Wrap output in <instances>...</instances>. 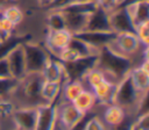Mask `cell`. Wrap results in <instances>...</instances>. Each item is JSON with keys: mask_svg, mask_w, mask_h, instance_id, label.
Returning <instances> with one entry per match:
<instances>
[{"mask_svg": "<svg viewBox=\"0 0 149 130\" xmlns=\"http://www.w3.org/2000/svg\"><path fill=\"white\" fill-rule=\"evenodd\" d=\"M71 103L83 114H87V113H91L93 107L97 104V101L92 91L84 89Z\"/></svg>", "mask_w": 149, "mask_h": 130, "instance_id": "44dd1931", "label": "cell"}, {"mask_svg": "<svg viewBox=\"0 0 149 130\" xmlns=\"http://www.w3.org/2000/svg\"><path fill=\"white\" fill-rule=\"evenodd\" d=\"M17 86H19V80H16L13 77L0 78V99L15 93Z\"/></svg>", "mask_w": 149, "mask_h": 130, "instance_id": "f1b7e54d", "label": "cell"}, {"mask_svg": "<svg viewBox=\"0 0 149 130\" xmlns=\"http://www.w3.org/2000/svg\"><path fill=\"white\" fill-rule=\"evenodd\" d=\"M17 0H0V10L5 9L10 5H16Z\"/></svg>", "mask_w": 149, "mask_h": 130, "instance_id": "74e56055", "label": "cell"}, {"mask_svg": "<svg viewBox=\"0 0 149 130\" xmlns=\"http://www.w3.org/2000/svg\"><path fill=\"white\" fill-rule=\"evenodd\" d=\"M121 1H122V0H121Z\"/></svg>", "mask_w": 149, "mask_h": 130, "instance_id": "7dc6e473", "label": "cell"}, {"mask_svg": "<svg viewBox=\"0 0 149 130\" xmlns=\"http://www.w3.org/2000/svg\"><path fill=\"white\" fill-rule=\"evenodd\" d=\"M129 130H139V129L135 127L134 122H132V123H130V125H129Z\"/></svg>", "mask_w": 149, "mask_h": 130, "instance_id": "60d3db41", "label": "cell"}, {"mask_svg": "<svg viewBox=\"0 0 149 130\" xmlns=\"http://www.w3.org/2000/svg\"><path fill=\"white\" fill-rule=\"evenodd\" d=\"M47 28L50 30H63L66 29V21L63 12L61 10H50L47 14L45 19Z\"/></svg>", "mask_w": 149, "mask_h": 130, "instance_id": "484cf974", "label": "cell"}, {"mask_svg": "<svg viewBox=\"0 0 149 130\" xmlns=\"http://www.w3.org/2000/svg\"><path fill=\"white\" fill-rule=\"evenodd\" d=\"M126 118V109L116 103H109L104 111V123L109 127H116L121 124Z\"/></svg>", "mask_w": 149, "mask_h": 130, "instance_id": "d6986e66", "label": "cell"}, {"mask_svg": "<svg viewBox=\"0 0 149 130\" xmlns=\"http://www.w3.org/2000/svg\"><path fill=\"white\" fill-rule=\"evenodd\" d=\"M95 1L99 7L106 9L108 12H112L121 3V0H95Z\"/></svg>", "mask_w": 149, "mask_h": 130, "instance_id": "d590c367", "label": "cell"}, {"mask_svg": "<svg viewBox=\"0 0 149 130\" xmlns=\"http://www.w3.org/2000/svg\"><path fill=\"white\" fill-rule=\"evenodd\" d=\"M55 130H58V129H57V128H56V129H55Z\"/></svg>", "mask_w": 149, "mask_h": 130, "instance_id": "f6af8a7d", "label": "cell"}, {"mask_svg": "<svg viewBox=\"0 0 149 130\" xmlns=\"http://www.w3.org/2000/svg\"><path fill=\"white\" fill-rule=\"evenodd\" d=\"M9 77H12V75H10L7 57H5V58L0 59V78H9Z\"/></svg>", "mask_w": 149, "mask_h": 130, "instance_id": "8d00e7d4", "label": "cell"}, {"mask_svg": "<svg viewBox=\"0 0 149 130\" xmlns=\"http://www.w3.org/2000/svg\"><path fill=\"white\" fill-rule=\"evenodd\" d=\"M129 125H130V123H125V121H123L121 124H119L114 128H115V130H129Z\"/></svg>", "mask_w": 149, "mask_h": 130, "instance_id": "f35d334b", "label": "cell"}, {"mask_svg": "<svg viewBox=\"0 0 149 130\" xmlns=\"http://www.w3.org/2000/svg\"><path fill=\"white\" fill-rule=\"evenodd\" d=\"M85 30H112L109 22V12L101 7H98L88 15Z\"/></svg>", "mask_w": 149, "mask_h": 130, "instance_id": "ac0fdd59", "label": "cell"}, {"mask_svg": "<svg viewBox=\"0 0 149 130\" xmlns=\"http://www.w3.org/2000/svg\"><path fill=\"white\" fill-rule=\"evenodd\" d=\"M88 114V113H87ZM71 102H64L57 107V124L63 130H72L85 116Z\"/></svg>", "mask_w": 149, "mask_h": 130, "instance_id": "8992f818", "label": "cell"}, {"mask_svg": "<svg viewBox=\"0 0 149 130\" xmlns=\"http://www.w3.org/2000/svg\"><path fill=\"white\" fill-rule=\"evenodd\" d=\"M111 29L115 32L132 31L135 32V26L123 6H118L115 9L109 12Z\"/></svg>", "mask_w": 149, "mask_h": 130, "instance_id": "4fadbf2b", "label": "cell"}, {"mask_svg": "<svg viewBox=\"0 0 149 130\" xmlns=\"http://www.w3.org/2000/svg\"><path fill=\"white\" fill-rule=\"evenodd\" d=\"M120 6H123L126 8L134 26L141 22L149 21V0H137Z\"/></svg>", "mask_w": 149, "mask_h": 130, "instance_id": "e0dca14e", "label": "cell"}, {"mask_svg": "<svg viewBox=\"0 0 149 130\" xmlns=\"http://www.w3.org/2000/svg\"><path fill=\"white\" fill-rule=\"evenodd\" d=\"M52 1H54V0H37L38 5H40L42 8H47V7H48Z\"/></svg>", "mask_w": 149, "mask_h": 130, "instance_id": "ab89813d", "label": "cell"}, {"mask_svg": "<svg viewBox=\"0 0 149 130\" xmlns=\"http://www.w3.org/2000/svg\"><path fill=\"white\" fill-rule=\"evenodd\" d=\"M2 14L14 27L19 26L23 20V13L17 5H10L6 7L5 9H2Z\"/></svg>", "mask_w": 149, "mask_h": 130, "instance_id": "4316f807", "label": "cell"}, {"mask_svg": "<svg viewBox=\"0 0 149 130\" xmlns=\"http://www.w3.org/2000/svg\"><path fill=\"white\" fill-rule=\"evenodd\" d=\"M68 46H70L71 49H73V50L79 55V57H86V56L98 55V52H99L98 49L93 48L92 45L87 44L86 42L81 41L80 38L76 37V36H73V35H72L71 41H70V43H69Z\"/></svg>", "mask_w": 149, "mask_h": 130, "instance_id": "d4e9b609", "label": "cell"}, {"mask_svg": "<svg viewBox=\"0 0 149 130\" xmlns=\"http://www.w3.org/2000/svg\"><path fill=\"white\" fill-rule=\"evenodd\" d=\"M149 62L144 60L141 65L132 67L129 71V75L136 89L141 94H147L149 89Z\"/></svg>", "mask_w": 149, "mask_h": 130, "instance_id": "2e32d148", "label": "cell"}, {"mask_svg": "<svg viewBox=\"0 0 149 130\" xmlns=\"http://www.w3.org/2000/svg\"><path fill=\"white\" fill-rule=\"evenodd\" d=\"M74 1H90V0H74Z\"/></svg>", "mask_w": 149, "mask_h": 130, "instance_id": "b9f144b4", "label": "cell"}, {"mask_svg": "<svg viewBox=\"0 0 149 130\" xmlns=\"http://www.w3.org/2000/svg\"><path fill=\"white\" fill-rule=\"evenodd\" d=\"M108 77L105 74V72L102 70H100L99 67H94L91 71L87 72V74L85 75L83 81H86L87 85L90 86L91 89H93L97 85H99L101 81H104L105 79H107ZM109 79V78H108Z\"/></svg>", "mask_w": 149, "mask_h": 130, "instance_id": "83f0119b", "label": "cell"}, {"mask_svg": "<svg viewBox=\"0 0 149 130\" xmlns=\"http://www.w3.org/2000/svg\"><path fill=\"white\" fill-rule=\"evenodd\" d=\"M97 64H98V55L80 57V58H77L73 62L64 63L68 81L69 80H80V81H83L85 75L87 74V72L91 71L92 68L97 67Z\"/></svg>", "mask_w": 149, "mask_h": 130, "instance_id": "5b68a950", "label": "cell"}, {"mask_svg": "<svg viewBox=\"0 0 149 130\" xmlns=\"http://www.w3.org/2000/svg\"><path fill=\"white\" fill-rule=\"evenodd\" d=\"M58 130H63V129H61V128H59V129H58Z\"/></svg>", "mask_w": 149, "mask_h": 130, "instance_id": "ee69618b", "label": "cell"}, {"mask_svg": "<svg viewBox=\"0 0 149 130\" xmlns=\"http://www.w3.org/2000/svg\"><path fill=\"white\" fill-rule=\"evenodd\" d=\"M7 62L10 71V75L16 80H21L27 75V67H26V58L22 44L14 48L7 56Z\"/></svg>", "mask_w": 149, "mask_h": 130, "instance_id": "7c38bea8", "label": "cell"}, {"mask_svg": "<svg viewBox=\"0 0 149 130\" xmlns=\"http://www.w3.org/2000/svg\"><path fill=\"white\" fill-rule=\"evenodd\" d=\"M109 45L113 49H115L118 52L130 57L140 49L141 43L135 32L122 31V32H116L114 41Z\"/></svg>", "mask_w": 149, "mask_h": 130, "instance_id": "30bf717a", "label": "cell"}, {"mask_svg": "<svg viewBox=\"0 0 149 130\" xmlns=\"http://www.w3.org/2000/svg\"><path fill=\"white\" fill-rule=\"evenodd\" d=\"M22 48L26 58L27 73H42L51 56L45 46L38 43L26 41L22 44Z\"/></svg>", "mask_w": 149, "mask_h": 130, "instance_id": "3957f363", "label": "cell"}, {"mask_svg": "<svg viewBox=\"0 0 149 130\" xmlns=\"http://www.w3.org/2000/svg\"><path fill=\"white\" fill-rule=\"evenodd\" d=\"M66 21V29L71 31L72 34L78 32L80 30L85 29L87 17L86 14H79V13H70V12H63Z\"/></svg>", "mask_w": 149, "mask_h": 130, "instance_id": "7402d4cb", "label": "cell"}, {"mask_svg": "<svg viewBox=\"0 0 149 130\" xmlns=\"http://www.w3.org/2000/svg\"><path fill=\"white\" fill-rule=\"evenodd\" d=\"M57 103H41L34 130H55L57 127Z\"/></svg>", "mask_w": 149, "mask_h": 130, "instance_id": "8fae6325", "label": "cell"}, {"mask_svg": "<svg viewBox=\"0 0 149 130\" xmlns=\"http://www.w3.org/2000/svg\"><path fill=\"white\" fill-rule=\"evenodd\" d=\"M74 0H54L47 8V12H50V10H63L65 7H68L70 3H72Z\"/></svg>", "mask_w": 149, "mask_h": 130, "instance_id": "e575fe53", "label": "cell"}, {"mask_svg": "<svg viewBox=\"0 0 149 130\" xmlns=\"http://www.w3.org/2000/svg\"><path fill=\"white\" fill-rule=\"evenodd\" d=\"M134 124L139 130H149V113H148V110L140 113L137 118L134 121Z\"/></svg>", "mask_w": 149, "mask_h": 130, "instance_id": "836d02e7", "label": "cell"}, {"mask_svg": "<svg viewBox=\"0 0 149 130\" xmlns=\"http://www.w3.org/2000/svg\"><path fill=\"white\" fill-rule=\"evenodd\" d=\"M97 67L102 70L106 75H109L111 80L119 81L130 71L133 62L129 56L118 52L108 44L99 49Z\"/></svg>", "mask_w": 149, "mask_h": 130, "instance_id": "6da1fadb", "label": "cell"}, {"mask_svg": "<svg viewBox=\"0 0 149 130\" xmlns=\"http://www.w3.org/2000/svg\"><path fill=\"white\" fill-rule=\"evenodd\" d=\"M37 106H24L16 108L10 117L13 120L14 128L21 130H34L38 115Z\"/></svg>", "mask_w": 149, "mask_h": 130, "instance_id": "52a82bcc", "label": "cell"}, {"mask_svg": "<svg viewBox=\"0 0 149 130\" xmlns=\"http://www.w3.org/2000/svg\"><path fill=\"white\" fill-rule=\"evenodd\" d=\"M44 82L42 73H27V75L19 81L16 91L22 95V98L30 102L31 106H37L43 103L41 99V89Z\"/></svg>", "mask_w": 149, "mask_h": 130, "instance_id": "277c9868", "label": "cell"}, {"mask_svg": "<svg viewBox=\"0 0 149 130\" xmlns=\"http://www.w3.org/2000/svg\"><path fill=\"white\" fill-rule=\"evenodd\" d=\"M116 82L111 79H105L101 81L99 85H97L92 91L94 94L97 103L100 106H107L109 103H113L114 101V94H115V88H116Z\"/></svg>", "mask_w": 149, "mask_h": 130, "instance_id": "9a60e30c", "label": "cell"}, {"mask_svg": "<svg viewBox=\"0 0 149 130\" xmlns=\"http://www.w3.org/2000/svg\"><path fill=\"white\" fill-rule=\"evenodd\" d=\"M85 89L83 81L80 80H69L62 87V95L66 102H72Z\"/></svg>", "mask_w": 149, "mask_h": 130, "instance_id": "603a6c76", "label": "cell"}, {"mask_svg": "<svg viewBox=\"0 0 149 130\" xmlns=\"http://www.w3.org/2000/svg\"><path fill=\"white\" fill-rule=\"evenodd\" d=\"M72 35L99 50L101 46L111 44L114 41L116 32L113 30L102 31V30H85L84 29V30H80Z\"/></svg>", "mask_w": 149, "mask_h": 130, "instance_id": "ba28073f", "label": "cell"}, {"mask_svg": "<svg viewBox=\"0 0 149 130\" xmlns=\"http://www.w3.org/2000/svg\"><path fill=\"white\" fill-rule=\"evenodd\" d=\"M135 34L141 44L148 46L149 44V21L141 22L135 26Z\"/></svg>", "mask_w": 149, "mask_h": 130, "instance_id": "f546056e", "label": "cell"}, {"mask_svg": "<svg viewBox=\"0 0 149 130\" xmlns=\"http://www.w3.org/2000/svg\"><path fill=\"white\" fill-rule=\"evenodd\" d=\"M84 130H107L106 124L98 116H90L84 125Z\"/></svg>", "mask_w": 149, "mask_h": 130, "instance_id": "d6a6232c", "label": "cell"}, {"mask_svg": "<svg viewBox=\"0 0 149 130\" xmlns=\"http://www.w3.org/2000/svg\"><path fill=\"white\" fill-rule=\"evenodd\" d=\"M62 87L63 85L61 82L44 80L41 89V99L43 103H56L58 98L61 96Z\"/></svg>", "mask_w": 149, "mask_h": 130, "instance_id": "ffe728a7", "label": "cell"}, {"mask_svg": "<svg viewBox=\"0 0 149 130\" xmlns=\"http://www.w3.org/2000/svg\"><path fill=\"white\" fill-rule=\"evenodd\" d=\"M26 41H29V35H16L10 36L5 41H0V59L8 56V53L20 44H23Z\"/></svg>", "mask_w": 149, "mask_h": 130, "instance_id": "cb8c5ba5", "label": "cell"}, {"mask_svg": "<svg viewBox=\"0 0 149 130\" xmlns=\"http://www.w3.org/2000/svg\"><path fill=\"white\" fill-rule=\"evenodd\" d=\"M72 37V32L68 29L63 30H47L45 35V49L49 51L50 55L57 56L63 49H65Z\"/></svg>", "mask_w": 149, "mask_h": 130, "instance_id": "9c48e42d", "label": "cell"}, {"mask_svg": "<svg viewBox=\"0 0 149 130\" xmlns=\"http://www.w3.org/2000/svg\"><path fill=\"white\" fill-rule=\"evenodd\" d=\"M148 94V93H147ZM146 94H141L136 87L134 86L132 78L129 75V72L122 77L118 82H116V88H115V94H114V101L113 103H116L125 109H130V108H136Z\"/></svg>", "mask_w": 149, "mask_h": 130, "instance_id": "7a4b0ae2", "label": "cell"}, {"mask_svg": "<svg viewBox=\"0 0 149 130\" xmlns=\"http://www.w3.org/2000/svg\"><path fill=\"white\" fill-rule=\"evenodd\" d=\"M0 129H1V125H0Z\"/></svg>", "mask_w": 149, "mask_h": 130, "instance_id": "bcb514c9", "label": "cell"}, {"mask_svg": "<svg viewBox=\"0 0 149 130\" xmlns=\"http://www.w3.org/2000/svg\"><path fill=\"white\" fill-rule=\"evenodd\" d=\"M12 130H21V129H17V128H14V129H12Z\"/></svg>", "mask_w": 149, "mask_h": 130, "instance_id": "7bdbcfd3", "label": "cell"}, {"mask_svg": "<svg viewBox=\"0 0 149 130\" xmlns=\"http://www.w3.org/2000/svg\"><path fill=\"white\" fill-rule=\"evenodd\" d=\"M42 75L47 81H56L61 82L62 85H64L68 81L64 63L52 55L50 56L44 70L42 71Z\"/></svg>", "mask_w": 149, "mask_h": 130, "instance_id": "5bb4252c", "label": "cell"}, {"mask_svg": "<svg viewBox=\"0 0 149 130\" xmlns=\"http://www.w3.org/2000/svg\"><path fill=\"white\" fill-rule=\"evenodd\" d=\"M14 26L3 16L2 10H0V41H5L13 35Z\"/></svg>", "mask_w": 149, "mask_h": 130, "instance_id": "4dcf8cb0", "label": "cell"}, {"mask_svg": "<svg viewBox=\"0 0 149 130\" xmlns=\"http://www.w3.org/2000/svg\"><path fill=\"white\" fill-rule=\"evenodd\" d=\"M15 109H16V106L12 100H8L6 98L0 99V118L12 117Z\"/></svg>", "mask_w": 149, "mask_h": 130, "instance_id": "1f68e13d", "label": "cell"}]
</instances>
